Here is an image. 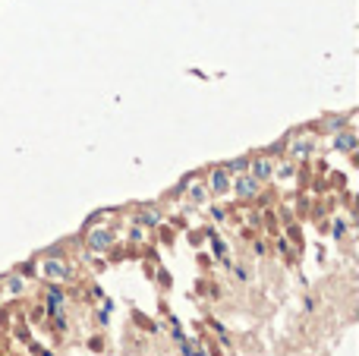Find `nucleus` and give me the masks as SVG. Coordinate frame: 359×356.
<instances>
[{"mask_svg":"<svg viewBox=\"0 0 359 356\" xmlns=\"http://www.w3.org/2000/svg\"><path fill=\"white\" fill-rule=\"evenodd\" d=\"M353 145H356V136H353V133L334 136V148H337V151H353Z\"/></svg>","mask_w":359,"mask_h":356,"instance_id":"nucleus-1","label":"nucleus"},{"mask_svg":"<svg viewBox=\"0 0 359 356\" xmlns=\"http://www.w3.org/2000/svg\"><path fill=\"white\" fill-rule=\"evenodd\" d=\"M271 161L268 158H258L255 164H252V176H255V180H265V176H271Z\"/></svg>","mask_w":359,"mask_h":356,"instance_id":"nucleus-2","label":"nucleus"},{"mask_svg":"<svg viewBox=\"0 0 359 356\" xmlns=\"http://www.w3.org/2000/svg\"><path fill=\"white\" fill-rule=\"evenodd\" d=\"M255 189H258V180H255V176H243V180H236V193H239V196H252Z\"/></svg>","mask_w":359,"mask_h":356,"instance_id":"nucleus-3","label":"nucleus"},{"mask_svg":"<svg viewBox=\"0 0 359 356\" xmlns=\"http://www.w3.org/2000/svg\"><path fill=\"white\" fill-rule=\"evenodd\" d=\"M312 148H315L312 139H299L296 145H293V155H296V158H306V155H312Z\"/></svg>","mask_w":359,"mask_h":356,"instance_id":"nucleus-4","label":"nucleus"},{"mask_svg":"<svg viewBox=\"0 0 359 356\" xmlns=\"http://www.w3.org/2000/svg\"><path fill=\"white\" fill-rule=\"evenodd\" d=\"M88 243H92V249H107V243H111V233H107V230H95Z\"/></svg>","mask_w":359,"mask_h":356,"instance_id":"nucleus-5","label":"nucleus"},{"mask_svg":"<svg viewBox=\"0 0 359 356\" xmlns=\"http://www.w3.org/2000/svg\"><path fill=\"white\" fill-rule=\"evenodd\" d=\"M44 275L47 278H66L69 271H66V265H60V262H47L44 265Z\"/></svg>","mask_w":359,"mask_h":356,"instance_id":"nucleus-6","label":"nucleus"},{"mask_svg":"<svg viewBox=\"0 0 359 356\" xmlns=\"http://www.w3.org/2000/svg\"><path fill=\"white\" fill-rule=\"evenodd\" d=\"M211 186L218 189V193H224V189H227V173H224V170H214V176H211Z\"/></svg>","mask_w":359,"mask_h":356,"instance_id":"nucleus-7","label":"nucleus"},{"mask_svg":"<svg viewBox=\"0 0 359 356\" xmlns=\"http://www.w3.org/2000/svg\"><path fill=\"white\" fill-rule=\"evenodd\" d=\"M47 296H51V300H47V303H51V309H60V306H63V293H60V290H51Z\"/></svg>","mask_w":359,"mask_h":356,"instance_id":"nucleus-8","label":"nucleus"},{"mask_svg":"<svg viewBox=\"0 0 359 356\" xmlns=\"http://www.w3.org/2000/svg\"><path fill=\"white\" fill-rule=\"evenodd\" d=\"M139 221H142V224H158V221H161V215H154V211H142Z\"/></svg>","mask_w":359,"mask_h":356,"instance_id":"nucleus-9","label":"nucleus"},{"mask_svg":"<svg viewBox=\"0 0 359 356\" xmlns=\"http://www.w3.org/2000/svg\"><path fill=\"white\" fill-rule=\"evenodd\" d=\"M278 176H281V180H290V176H293V167H290V164H281V167H278Z\"/></svg>","mask_w":359,"mask_h":356,"instance_id":"nucleus-10","label":"nucleus"},{"mask_svg":"<svg viewBox=\"0 0 359 356\" xmlns=\"http://www.w3.org/2000/svg\"><path fill=\"white\" fill-rule=\"evenodd\" d=\"M246 164H249V158H236V161H230V164H227V167H230V170H243Z\"/></svg>","mask_w":359,"mask_h":356,"instance_id":"nucleus-11","label":"nucleus"},{"mask_svg":"<svg viewBox=\"0 0 359 356\" xmlns=\"http://www.w3.org/2000/svg\"><path fill=\"white\" fill-rule=\"evenodd\" d=\"M7 287L16 293V290H22V281H19V278H10V281H7Z\"/></svg>","mask_w":359,"mask_h":356,"instance_id":"nucleus-12","label":"nucleus"},{"mask_svg":"<svg viewBox=\"0 0 359 356\" xmlns=\"http://www.w3.org/2000/svg\"><path fill=\"white\" fill-rule=\"evenodd\" d=\"M343 126V117H334V120H328V129H340Z\"/></svg>","mask_w":359,"mask_h":356,"instance_id":"nucleus-13","label":"nucleus"}]
</instances>
